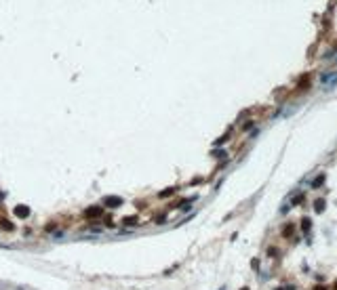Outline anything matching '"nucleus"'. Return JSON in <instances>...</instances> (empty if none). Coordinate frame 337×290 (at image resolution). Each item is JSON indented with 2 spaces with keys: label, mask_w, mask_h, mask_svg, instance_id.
Returning a JSON list of instances; mask_svg holds the SVG:
<instances>
[{
  "label": "nucleus",
  "mask_w": 337,
  "mask_h": 290,
  "mask_svg": "<svg viewBox=\"0 0 337 290\" xmlns=\"http://www.w3.org/2000/svg\"><path fill=\"white\" fill-rule=\"evenodd\" d=\"M84 214H86L89 219H93V217H95V219H99V217L103 214V208H101V206H91V208H89V210H86Z\"/></svg>",
  "instance_id": "1"
},
{
  "label": "nucleus",
  "mask_w": 337,
  "mask_h": 290,
  "mask_svg": "<svg viewBox=\"0 0 337 290\" xmlns=\"http://www.w3.org/2000/svg\"><path fill=\"white\" fill-rule=\"evenodd\" d=\"M15 214H17V217H28V214H30V208H25V206H17V208H15Z\"/></svg>",
  "instance_id": "2"
},
{
  "label": "nucleus",
  "mask_w": 337,
  "mask_h": 290,
  "mask_svg": "<svg viewBox=\"0 0 337 290\" xmlns=\"http://www.w3.org/2000/svg\"><path fill=\"white\" fill-rule=\"evenodd\" d=\"M105 204H108V206H120L122 200H120V198H105Z\"/></svg>",
  "instance_id": "3"
},
{
  "label": "nucleus",
  "mask_w": 337,
  "mask_h": 290,
  "mask_svg": "<svg viewBox=\"0 0 337 290\" xmlns=\"http://www.w3.org/2000/svg\"><path fill=\"white\" fill-rule=\"evenodd\" d=\"M137 221V219H135V217H131V219H124V225H133V223Z\"/></svg>",
  "instance_id": "4"
}]
</instances>
